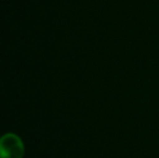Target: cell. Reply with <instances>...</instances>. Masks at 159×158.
<instances>
[{
  "label": "cell",
  "instance_id": "1",
  "mask_svg": "<svg viewBox=\"0 0 159 158\" xmlns=\"http://www.w3.org/2000/svg\"><path fill=\"white\" fill-rule=\"evenodd\" d=\"M24 142L16 133L7 132L0 137V158H23Z\"/></svg>",
  "mask_w": 159,
  "mask_h": 158
}]
</instances>
